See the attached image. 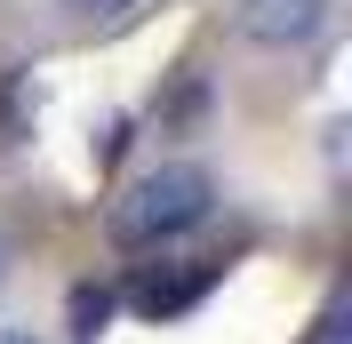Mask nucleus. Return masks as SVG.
I'll return each instance as SVG.
<instances>
[{
    "label": "nucleus",
    "instance_id": "obj_6",
    "mask_svg": "<svg viewBox=\"0 0 352 344\" xmlns=\"http://www.w3.org/2000/svg\"><path fill=\"white\" fill-rule=\"evenodd\" d=\"M0 344H32V336H24V328H0Z\"/></svg>",
    "mask_w": 352,
    "mask_h": 344
},
{
    "label": "nucleus",
    "instance_id": "obj_3",
    "mask_svg": "<svg viewBox=\"0 0 352 344\" xmlns=\"http://www.w3.org/2000/svg\"><path fill=\"white\" fill-rule=\"evenodd\" d=\"M72 321H80L72 336L96 344V336H104V321H112V297H104V288H80V297H72Z\"/></svg>",
    "mask_w": 352,
    "mask_h": 344
},
{
    "label": "nucleus",
    "instance_id": "obj_1",
    "mask_svg": "<svg viewBox=\"0 0 352 344\" xmlns=\"http://www.w3.org/2000/svg\"><path fill=\"white\" fill-rule=\"evenodd\" d=\"M208 169H192V160H176V169H153L136 176L129 193L112 200V240L120 248H160V240L192 233L200 216H208Z\"/></svg>",
    "mask_w": 352,
    "mask_h": 344
},
{
    "label": "nucleus",
    "instance_id": "obj_2",
    "mask_svg": "<svg viewBox=\"0 0 352 344\" xmlns=\"http://www.w3.org/2000/svg\"><path fill=\"white\" fill-rule=\"evenodd\" d=\"M320 8H329V0H248V41L296 48V41L320 32Z\"/></svg>",
    "mask_w": 352,
    "mask_h": 344
},
{
    "label": "nucleus",
    "instance_id": "obj_5",
    "mask_svg": "<svg viewBox=\"0 0 352 344\" xmlns=\"http://www.w3.org/2000/svg\"><path fill=\"white\" fill-rule=\"evenodd\" d=\"M8 264H16V248H8V233H0V280H8Z\"/></svg>",
    "mask_w": 352,
    "mask_h": 344
},
{
    "label": "nucleus",
    "instance_id": "obj_4",
    "mask_svg": "<svg viewBox=\"0 0 352 344\" xmlns=\"http://www.w3.org/2000/svg\"><path fill=\"white\" fill-rule=\"evenodd\" d=\"M65 8H80V17H120V8H136V0H65Z\"/></svg>",
    "mask_w": 352,
    "mask_h": 344
}]
</instances>
